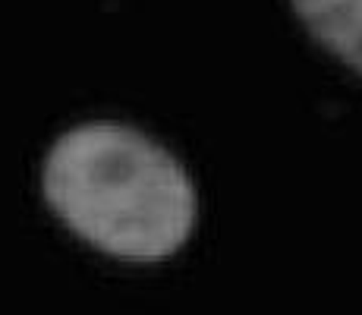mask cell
<instances>
[{"mask_svg": "<svg viewBox=\"0 0 362 315\" xmlns=\"http://www.w3.org/2000/svg\"><path fill=\"white\" fill-rule=\"evenodd\" d=\"M41 186L76 234L120 258L173 256L196 224V189L177 158L120 123L64 132L47 151Z\"/></svg>", "mask_w": 362, "mask_h": 315, "instance_id": "obj_1", "label": "cell"}, {"mask_svg": "<svg viewBox=\"0 0 362 315\" xmlns=\"http://www.w3.org/2000/svg\"><path fill=\"white\" fill-rule=\"evenodd\" d=\"M293 10L331 54L362 73V0H293Z\"/></svg>", "mask_w": 362, "mask_h": 315, "instance_id": "obj_2", "label": "cell"}]
</instances>
